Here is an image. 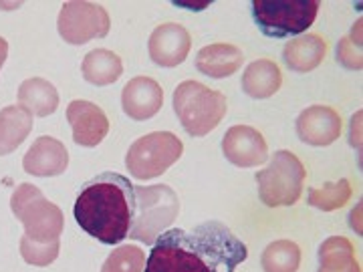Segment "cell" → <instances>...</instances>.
Listing matches in <instances>:
<instances>
[{"label":"cell","mask_w":363,"mask_h":272,"mask_svg":"<svg viewBox=\"0 0 363 272\" xmlns=\"http://www.w3.org/2000/svg\"><path fill=\"white\" fill-rule=\"evenodd\" d=\"M67 121L73 130V142L81 147H97L109 133V119L101 107L91 101H71Z\"/></svg>","instance_id":"4fadbf2b"},{"label":"cell","mask_w":363,"mask_h":272,"mask_svg":"<svg viewBox=\"0 0 363 272\" xmlns=\"http://www.w3.org/2000/svg\"><path fill=\"white\" fill-rule=\"evenodd\" d=\"M184 154V143L169 131H154L131 143L125 168L135 180H154L172 168Z\"/></svg>","instance_id":"ba28073f"},{"label":"cell","mask_w":363,"mask_h":272,"mask_svg":"<svg viewBox=\"0 0 363 272\" xmlns=\"http://www.w3.org/2000/svg\"><path fill=\"white\" fill-rule=\"evenodd\" d=\"M145 268V252L140 246L116 248L101 266V272H143Z\"/></svg>","instance_id":"d4e9b609"},{"label":"cell","mask_w":363,"mask_h":272,"mask_svg":"<svg viewBox=\"0 0 363 272\" xmlns=\"http://www.w3.org/2000/svg\"><path fill=\"white\" fill-rule=\"evenodd\" d=\"M190 47H192V37L178 23L160 25L152 33L150 42H147L150 59L157 67H166V69L182 65L190 52Z\"/></svg>","instance_id":"7c38bea8"},{"label":"cell","mask_w":363,"mask_h":272,"mask_svg":"<svg viewBox=\"0 0 363 272\" xmlns=\"http://www.w3.org/2000/svg\"><path fill=\"white\" fill-rule=\"evenodd\" d=\"M298 140L313 147H327L337 142L341 135V115L333 107L327 105H311L297 117Z\"/></svg>","instance_id":"8fae6325"},{"label":"cell","mask_w":363,"mask_h":272,"mask_svg":"<svg viewBox=\"0 0 363 272\" xmlns=\"http://www.w3.org/2000/svg\"><path fill=\"white\" fill-rule=\"evenodd\" d=\"M81 73H83V79L91 85L105 87V85H113L117 79L121 77L123 63H121L119 55H116L113 51L95 49L85 55Z\"/></svg>","instance_id":"44dd1931"},{"label":"cell","mask_w":363,"mask_h":272,"mask_svg":"<svg viewBox=\"0 0 363 272\" xmlns=\"http://www.w3.org/2000/svg\"><path fill=\"white\" fill-rule=\"evenodd\" d=\"M135 190V216L130 230V240H140L152 246L160 234L180 214V202L176 192L166 186H133Z\"/></svg>","instance_id":"277c9868"},{"label":"cell","mask_w":363,"mask_h":272,"mask_svg":"<svg viewBox=\"0 0 363 272\" xmlns=\"http://www.w3.org/2000/svg\"><path fill=\"white\" fill-rule=\"evenodd\" d=\"M61 250V242L59 240H51V242H35L30 238L23 236L21 240V256L26 264L33 266H49L52 264Z\"/></svg>","instance_id":"484cf974"},{"label":"cell","mask_w":363,"mask_h":272,"mask_svg":"<svg viewBox=\"0 0 363 272\" xmlns=\"http://www.w3.org/2000/svg\"><path fill=\"white\" fill-rule=\"evenodd\" d=\"M164 105V89L150 77H133L121 91V107L135 121H147L157 115Z\"/></svg>","instance_id":"5bb4252c"},{"label":"cell","mask_w":363,"mask_h":272,"mask_svg":"<svg viewBox=\"0 0 363 272\" xmlns=\"http://www.w3.org/2000/svg\"><path fill=\"white\" fill-rule=\"evenodd\" d=\"M327 55V42L319 35H301L283 49L285 65L295 73H309L323 63Z\"/></svg>","instance_id":"e0dca14e"},{"label":"cell","mask_w":363,"mask_h":272,"mask_svg":"<svg viewBox=\"0 0 363 272\" xmlns=\"http://www.w3.org/2000/svg\"><path fill=\"white\" fill-rule=\"evenodd\" d=\"M13 214L25 226V236L35 242L59 240L65 218L57 204L49 202L33 183H21L11 198Z\"/></svg>","instance_id":"8992f818"},{"label":"cell","mask_w":363,"mask_h":272,"mask_svg":"<svg viewBox=\"0 0 363 272\" xmlns=\"http://www.w3.org/2000/svg\"><path fill=\"white\" fill-rule=\"evenodd\" d=\"M351 192L353 190H351L350 180L341 178L339 181L325 183L321 190L311 188L309 196H307V202H309V206L317 208L321 212H333V210H339L350 202Z\"/></svg>","instance_id":"cb8c5ba5"},{"label":"cell","mask_w":363,"mask_h":272,"mask_svg":"<svg viewBox=\"0 0 363 272\" xmlns=\"http://www.w3.org/2000/svg\"><path fill=\"white\" fill-rule=\"evenodd\" d=\"M174 111L182 128L192 137H204L218 128L228 103L220 91L210 89L198 81H184L174 91Z\"/></svg>","instance_id":"3957f363"},{"label":"cell","mask_w":363,"mask_h":272,"mask_svg":"<svg viewBox=\"0 0 363 272\" xmlns=\"http://www.w3.org/2000/svg\"><path fill=\"white\" fill-rule=\"evenodd\" d=\"M305 176V166L293 152H277L269 166L257 174L260 202L269 208L293 206L303 194Z\"/></svg>","instance_id":"52a82bcc"},{"label":"cell","mask_w":363,"mask_h":272,"mask_svg":"<svg viewBox=\"0 0 363 272\" xmlns=\"http://www.w3.org/2000/svg\"><path fill=\"white\" fill-rule=\"evenodd\" d=\"M18 105L33 117H49L59 107V93L47 79H26L18 87Z\"/></svg>","instance_id":"ffe728a7"},{"label":"cell","mask_w":363,"mask_h":272,"mask_svg":"<svg viewBox=\"0 0 363 272\" xmlns=\"http://www.w3.org/2000/svg\"><path fill=\"white\" fill-rule=\"evenodd\" d=\"M248 259L247 244L222 222L157 236L143 272H234Z\"/></svg>","instance_id":"6da1fadb"},{"label":"cell","mask_w":363,"mask_h":272,"mask_svg":"<svg viewBox=\"0 0 363 272\" xmlns=\"http://www.w3.org/2000/svg\"><path fill=\"white\" fill-rule=\"evenodd\" d=\"M23 168L26 174L37 178H55L69 168V152L65 143L55 137L43 135L28 147L23 157Z\"/></svg>","instance_id":"9a60e30c"},{"label":"cell","mask_w":363,"mask_h":272,"mask_svg":"<svg viewBox=\"0 0 363 272\" xmlns=\"http://www.w3.org/2000/svg\"><path fill=\"white\" fill-rule=\"evenodd\" d=\"M317 272H362L355 260V250L347 238L331 236L319 248V271Z\"/></svg>","instance_id":"7402d4cb"},{"label":"cell","mask_w":363,"mask_h":272,"mask_svg":"<svg viewBox=\"0 0 363 272\" xmlns=\"http://www.w3.org/2000/svg\"><path fill=\"white\" fill-rule=\"evenodd\" d=\"M362 35V21H357L347 37L339 40L337 45V61L345 69L351 71H362L363 69V57H362V40L355 42V37Z\"/></svg>","instance_id":"4316f807"},{"label":"cell","mask_w":363,"mask_h":272,"mask_svg":"<svg viewBox=\"0 0 363 272\" xmlns=\"http://www.w3.org/2000/svg\"><path fill=\"white\" fill-rule=\"evenodd\" d=\"M283 85V73L271 59H257L242 73V91L250 99H269Z\"/></svg>","instance_id":"ac0fdd59"},{"label":"cell","mask_w":363,"mask_h":272,"mask_svg":"<svg viewBox=\"0 0 363 272\" xmlns=\"http://www.w3.org/2000/svg\"><path fill=\"white\" fill-rule=\"evenodd\" d=\"M260 266L264 272H297L301 266V248L293 240H274L264 248Z\"/></svg>","instance_id":"603a6c76"},{"label":"cell","mask_w":363,"mask_h":272,"mask_svg":"<svg viewBox=\"0 0 363 272\" xmlns=\"http://www.w3.org/2000/svg\"><path fill=\"white\" fill-rule=\"evenodd\" d=\"M222 154L236 168H257L269 162V145L250 125H234L222 137Z\"/></svg>","instance_id":"30bf717a"},{"label":"cell","mask_w":363,"mask_h":272,"mask_svg":"<svg viewBox=\"0 0 363 272\" xmlns=\"http://www.w3.org/2000/svg\"><path fill=\"white\" fill-rule=\"evenodd\" d=\"M6 57H9V42H6V39L0 37V69L6 63Z\"/></svg>","instance_id":"83f0119b"},{"label":"cell","mask_w":363,"mask_h":272,"mask_svg":"<svg viewBox=\"0 0 363 272\" xmlns=\"http://www.w3.org/2000/svg\"><path fill=\"white\" fill-rule=\"evenodd\" d=\"M245 63V52L230 42L208 45L196 55V69L210 79H226Z\"/></svg>","instance_id":"2e32d148"},{"label":"cell","mask_w":363,"mask_h":272,"mask_svg":"<svg viewBox=\"0 0 363 272\" xmlns=\"http://www.w3.org/2000/svg\"><path fill=\"white\" fill-rule=\"evenodd\" d=\"M109 28L111 21L107 11L101 4L87 0L65 2L57 21V30L69 45H85L93 39H105Z\"/></svg>","instance_id":"9c48e42d"},{"label":"cell","mask_w":363,"mask_h":272,"mask_svg":"<svg viewBox=\"0 0 363 272\" xmlns=\"http://www.w3.org/2000/svg\"><path fill=\"white\" fill-rule=\"evenodd\" d=\"M75 220L101 244H119L130 236L135 216V190L125 176L104 171L83 183L75 208Z\"/></svg>","instance_id":"7a4b0ae2"},{"label":"cell","mask_w":363,"mask_h":272,"mask_svg":"<svg viewBox=\"0 0 363 272\" xmlns=\"http://www.w3.org/2000/svg\"><path fill=\"white\" fill-rule=\"evenodd\" d=\"M33 115L21 105H9L0 111V156H9L33 131Z\"/></svg>","instance_id":"d6986e66"},{"label":"cell","mask_w":363,"mask_h":272,"mask_svg":"<svg viewBox=\"0 0 363 272\" xmlns=\"http://www.w3.org/2000/svg\"><path fill=\"white\" fill-rule=\"evenodd\" d=\"M252 18L269 39H289L307 33L317 18V0H255Z\"/></svg>","instance_id":"5b68a950"}]
</instances>
